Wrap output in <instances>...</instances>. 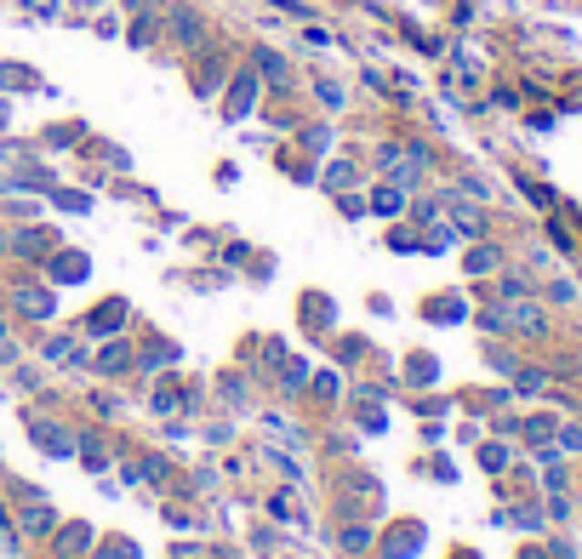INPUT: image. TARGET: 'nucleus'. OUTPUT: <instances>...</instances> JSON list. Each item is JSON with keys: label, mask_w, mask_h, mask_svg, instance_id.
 <instances>
[{"label": "nucleus", "mask_w": 582, "mask_h": 559, "mask_svg": "<svg viewBox=\"0 0 582 559\" xmlns=\"http://www.w3.org/2000/svg\"><path fill=\"white\" fill-rule=\"evenodd\" d=\"M468 269H474V274H485V269H497V251H474V257H468Z\"/></svg>", "instance_id": "b1692460"}, {"label": "nucleus", "mask_w": 582, "mask_h": 559, "mask_svg": "<svg viewBox=\"0 0 582 559\" xmlns=\"http://www.w3.org/2000/svg\"><path fill=\"white\" fill-rule=\"evenodd\" d=\"M0 126H6V103H0Z\"/></svg>", "instance_id": "cd10ccee"}, {"label": "nucleus", "mask_w": 582, "mask_h": 559, "mask_svg": "<svg viewBox=\"0 0 582 559\" xmlns=\"http://www.w3.org/2000/svg\"><path fill=\"white\" fill-rule=\"evenodd\" d=\"M75 6H103V0H75Z\"/></svg>", "instance_id": "bb28decb"}, {"label": "nucleus", "mask_w": 582, "mask_h": 559, "mask_svg": "<svg viewBox=\"0 0 582 559\" xmlns=\"http://www.w3.org/2000/svg\"><path fill=\"white\" fill-rule=\"evenodd\" d=\"M86 274H92V263H86L80 251H57V257H52V280H57V286H69V280H86Z\"/></svg>", "instance_id": "423d86ee"}, {"label": "nucleus", "mask_w": 582, "mask_h": 559, "mask_svg": "<svg viewBox=\"0 0 582 559\" xmlns=\"http://www.w3.org/2000/svg\"><path fill=\"white\" fill-rule=\"evenodd\" d=\"M63 211H92V195H80V188H57V195H52Z\"/></svg>", "instance_id": "f3484780"}, {"label": "nucleus", "mask_w": 582, "mask_h": 559, "mask_svg": "<svg viewBox=\"0 0 582 559\" xmlns=\"http://www.w3.org/2000/svg\"><path fill=\"white\" fill-rule=\"evenodd\" d=\"M92 536H97L92 525H63V531H57V554H63V559H80L86 548H92Z\"/></svg>", "instance_id": "0eeeda50"}, {"label": "nucleus", "mask_w": 582, "mask_h": 559, "mask_svg": "<svg viewBox=\"0 0 582 559\" xmlns=\"http://www.w3.org/2000/svg\"><path fill=\"white\" fill-rule=\"evenodd\" d=\"M314 92H320V103H326V109H342V86H337V80H320Z\"/></svg>", "instance_id": "6ab92c4d"}, {"label": "nucleus", "mask_w": 582, "mask_h": 559, "mask_svg": "<svg viewBox=\"0 0 582 559\" xmlns=\"http://www.w3.org/2000/svg\"><path fill=\"white\" fill-rule=\"evenodd\" d=\"M160 365H171V349H148L143 354V371H160Z\"/></svg>", "instance_id": "5701e85b"}, {"label": "nucleus", "mask_w": 582, "mask_h": 559, "mask_svg": "<svg viewBox=\"0 0 582 559\" xmlns=\"http://www.w3.org/2000/svg\"><path fill=\"white\" fill-rule=\"evenodd\" d=\"M35 440H46L52 457H69V451H75V434H69V428H57V422H35Z\"/></svg>", "instance_id": "1a4fd4ad"}, {"label": "nucleus", "mask_w": 582, "mask_h": 559, "mask_svg": "<svg viewBox=\"0 0 582 559\" xmlns=\"http://www.w3.org/2000/svg\"><path fill=\"white\" fill-rule=\"evenodd\" d=\"M148 40H155V24H148V17H138V24H132V46H148Z\"/></svg>", "instance_id": "412c9836"}, {"label": "nucleus", "mask_w": 582, "mask_h": 559, "mask_svg": "<svg viewBox=\"0 0 582 559\" xmlns=\"http://www.w3.org/2000/svg\"><path fill=\"white\" fill-rule=\"evenodd\" d=\"M171 40H178V46H200L206 40V24H200L194 6H171Z\"/></svg>", "instance_id": "20e7f679"}, {"label": "nucleus", "mask_w": 582, "mask_h": 559, "mask_svg": "<svg viewBox=\"0 0 582 559\" xmlns=\"http://www.w3.org/2000/svg\"><path fill=\"white\" fill-rule=\"evenodd\" d=\"M451 218H457L468 234H480V211H474V206H463V200H451Z\"/></svg>", "instance_id": "a211bd4d"}, {"label": "nucleus", "mask_w": 582, "mask_h": 559, "mask_svg": "<svg viewBox=\"0 0 582 559\" xmlns=\"http://www.w3.org/2000/svg\"><path fill=\"white\" fill-rule=\"evenodd\" d=\"M400 206H405V188H400V183H388V188H377V195H372V211H383V218H394Z\"/></svg>", "instance_id": "ddd939ff"}, {"label": "nucleus", "mask_w": 582, "mask_h": 559, "mask_svg": "<svg viewBox=\"0 0 582 559\" xmlns=\"http://www.w3.org/2000/svg\"><path fill=\"white\" fill-rule=\"evenodd\" d=\"M24 86H35V69H24V63H0V92H24Z\"/></svg>", "instance_id": "f8f14e48"}, {"label": "nucleus", "mask_w": 582, "mask_h": 559, "mask_svg": "<svg viewBox=\"0 0 582 559\" xmlns=\"http://www.w3.org/2000/svg\"><path fill=\"white\" fill-rule=\"evenodd\" d=\"M257 92H263V80H257V69H240L229 80V97H223V120H246L257 109Z\"/></svg>", "instance_id": "f257e3e1"}, {"label": "nucleus", "mask_w": 582, "mask_h": 559, "mask_svg": "<svg viewBox=\"0 0 582 559\" xmlns=\"http://www.w3.org/2000/svg\"><path fill=\"white\" fill-rule=\"evenodd\" d=\"M126 12H138V17H143V12H155V0H126Z\"/></svg>", "instance_id": "a878e982"}, {"label": "nucleus", "mask_w": 582, "mask_h": 559, "mask_svg": "<svg viewBox=\"0 0 582 559\" xmlns=\"http://www.w3.org/2000/svg\"><path fill=\"white\" fill-rule=\"evenodd\" d=\"M120 320H126V303H103V309L92 314V326H86V331H92V337H115V331H120Z\"/></svg>", "instance_id": "9b49d317"}, {"label": "nucleus", "mask_w": 582, "mask_h": 559, "mask_svg": "<svg viewBox=\"0 0 582 559\" xmlns=\"http://www.w3.org/2000/svg\"><path fill=\"white\" fill-rule=\"evenodd\" d=\"M126 480H155V485H166V462H160V457H143V462L126 468Z\"/></svg>", "instance_id": "4468645a"}, {"label": "nucleus", "mask_w": 582, "mask_h": 559, "mask_svg": "<svg viewBox=\"0 0 582 559\" xmlns=\"http://www.w3.org/2000/svg\"><path fill=\"white\" fill-rule=\"evenodd\" d=\"M6 240H12V234H0V251H6Z\"/></svg>", "instance_id": "c85d7f7f"}, {"label": "nucleus", "mask_w": 582, "mask_h": 559, "mask_svg": "<svg viewBox=\"0 0 582 559\" xmlns=\"http://www.w3.org/2000/svg\"><path fill=\"white\" fill-rule=\"evenodd\" d=\"M349 183H354V166H349V160H332V166H326V188H332V195H342Z\"/></svg>", "instance_id": "2eb2a0df"}, {"label": "nucleus", "mask_w": 582, "mask_h": 559, "mask_svg": "<svg viewBox=\"0 0 582 559\" xmlns=\"http://www.w3.org/2000/svg\"><path fill=\"white\" fill-rule=\"evenodd\" d=\"M52 525H57V520H52V508L40 503L35 491H24V531H29V536H46Z\"/></svg>", "instance_id": "39448f33"}, {"label": "nucleus", "mask_w": 582, "mask_h": 559, "mask_svg": "<svg viewBox=\"0 0 582 559\" xmlns=\"http://www.w3.org/2000/svg\"><path fill=\"white\" fill-rule=\"evenodd\" d=\"M46 246H52V234H46V229H17L12 240H6V251H17V257H40Z\"/></svg>", "instance_id": "6e6552de"}, {"label": "nucleus", "mask_w": 582, "mask_h": 559, "mask_svg": "<svg viewBox=\"0 0 582 559\" xmlns=\"http://www.w3.org/2000/svg\"><path fill=\"white\" fill-rule=\"evenodd\" d=\"M251 69H257V80H269V86H291V63L280 57L274 46H257L251 52Z\"/></svg>", "instance_id": "7ed1b4c3"}, {"label": "nucleus", "mask_w": 582, "mask_h": 559, "mask_svg": "<svg viewBox=\"0 0 582 559\" xmlns=\"http://www.w3.org/2000/svg\"><path fill=\"white\" fill-rule=\"evenodd\" d=\"M263 428H269L274 440H291V422H286V417H263Z\"/></svg>", "instance_id": "393cba45"}, {"label": "nucleus", "mask_w": 582, "mask_h": 559, "mask_svg": "<svg viewBox=\"0 0 582 559\" xmlns=\"http://www.w3.org/2000/svg\"><path fill=\"white\" fill-rule=\"evenodd\" d=\"M97 365H103V371H120V365H126V349H103Z\"/></svg>", "instance_id": "4be33fe9"}, {"label": "nucleus", "mask_w": 582, "mask_h": 559, "mask_svg": "<svg viewBox=\"0 0 582 559\" xmlns=\"http://www.w3.org/2000/svg\"><path fill=\"white\" fill-rule=\"evenodd\" d=\"M342 548H349V554H365V548H372V525H349V531H342Z\"/></svg>", "instance_id": "dca6fc26"}, {"label": "nucleus", "mask_w": 582, "mask_h": 559, "mask_svg": "<svg viewBox=\"0 0 582 559\" xmlns=\"http://www.w3.org/2000/svg\"><path fill=\"white\" fill-rule=\"evenodd\" d=\"M303 143L314 148V155H326V148H332V126H314V132H303Z\"/></svg>", "instance_id": "aec40b11"}, {"label": "nucleus", "mask_w": 582, "mask_h": 559, "mask_svg": "<svg viewBox=\"0 0 582 559\" xmlns=\"http://www.w3.org/2000/svg\"><path fill=\"white\" fill-rule=\"evenodd\" d=\"M417 543H423V531H417V525H400V531L383 543V554H388V559H412V554H417Z\"/></svg>", "instance_id": "9d476101"}, {"label": "nucleus", "mask_w": 582, "mask_h": 559, "mask_svg": "<svg viewBox=\"0 0 582 559\" xmlns=\"http://www.w3.org/2000/svg\"><path fill=\"white\" fill-rule=\"evenodd\" d=\"M12 303H17V314H24V320H52V314H57V291H52V286H17Z\"/></svg>", "instance_id": "f03ea898"}]
</instances>
